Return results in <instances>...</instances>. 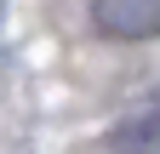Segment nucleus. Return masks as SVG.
<instances>
[{
  "mask_svg": "<svg viewBox=\"0 0 160 154\" xmlns=\"http://www.w3.org/2000/svg\"><path fill=\"white\" fill-rule=\"evenodd\" d=\"M92 23L109 40H154L160 34V0H92Z\"/></svg>",
  "mask_w": 160,
  "mask_h": 154,
  "instance_id": "obj_1",
  "label": "nucleus"
},
{
  "mask_svg": "<svg viewBox=\"0 0 160 154\" xmlns=\"http://www.w3.org/2000/svg\"><path fill=\"white\" fill-rule=\"evenodd\" d=\"M109 148L114 154H160V108L149 103L143 114H132V120L109 137Z\"/></svg>",
  "mask_w": 160,
  "mask_h": 154,
  "instance_id": "obj_2",
  "label": "nucleus"
}]
</instances>
